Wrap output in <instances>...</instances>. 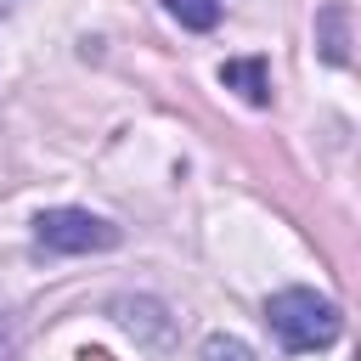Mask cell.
I'll return each instance as SVG.
<instances>
[{
    "label": "cell",
    "instance_id": "6da1fadb",
    "mask_svg": "<svg viewBox=\"0 0 361 361\" xmlns=\"http://www.w3.org/2000/svg\"><path fill=\"white\" fill-rule=\"evenodd\" d=\"M265 327L282 338V350L305 355V350H327L344 333V316L316 288H282V293L265 299Z\"/></svg>",
    "mask_w": 361,
    "mask_h": 361
},
{
    "label": "cell",
    "instance_id": "7a4b0ae2",
    "mask_svg": "<svg viewBox=\"0 0 361 361\" xmlns=\"http://www.w3.org/2000/svg\"><path fill=\"white\" fill-rule=\"evenodd\" d=\"M34 243L51 254H107L124 243V226L90 214V209H39L34 214Z\"/></svg>",
    "mask_w": 361,
    "mask_h": 361
},
{
    "label": "cell",
    "instance_id": "3957f363",
    "mask_svg": "<svg viewBox=\"0 0 361 361\" xmlns=\"http://www.w3.org/2000/svg\"><path fill=\"white\" fill-rule=\"evenodd\" d=\"M113 322H118L135 344H169V333H175L158 299H130V293H124V299H113Z\"/></svg>",
    "mask_w": 361,
    "mask_h": 361
},
{
    "label": "cell",
    "instance_id": "277c9868",
    "mask_svg": "<svg viewBox=\"0 0 361 361\" xmlns=\"http://www.w3.org/2000/svg\"><path fill=\"white\" fill-rule=\"evenodd\" d=\"M220 85L237 90L248 107H271V68H265V56H231V62H220Z\"/></svg>",
    "mask_w": 361,
    "mask_h": 361
},
{
    "label": "cell",
    "instance_id": "5b68a950",
    "mask_svg": "<svg viewBox=\"0 0 361 361\" xmlns=\"http://www.w3.org/2000/svg\"><path fill=\"white\" fill-rule=\"evenodd\" d=\"M316 51H322V62H333V68L350 62V6H344V0H327V6L316 11Z\"/></svg>",
    "mask_w": 361,
    "mask_h": 361
},
{
    "label": "cell",
    "instance_id": "8992f818",
    "mask_svg": "<svg viewBox=\"0 0 361 361\" xmlns=\"http://www.w3.org/2000/svg\"><path fill=\"white\" fill-rule=\"evenodd\" d=\"M164 11H169L180 28H192V34H209V28L220 23V0H164Z\"/></svg>",
    "mask_w": 361,
    "mask_h": 361
},
{
    "label": "cell",
    "instance_id": "52a82bcc",
    "mask_svg": "<svg viewBox=\"0 0 361 361\" xmlns=\"http://www.w3.org/2000/svg\"><path fill=\"white\" fill-rule=\"evenodd\" d=\"M197 361H259V355H254V350H248L243 338H231V333H209V338H203V355H197Z\"/></svg>",
    "mask_w": 361,
    "mask_h": 361
},
{
    "label": "cell",
    "instance_id": "ba28073f",
    "mask_svg": "<svg viewBox=\"0 0 361 361\" xmlns=\"http://www.w3.org/2000/svg\"><path fill=\"white\" fill-rule=\"evenodd\" d=\"M79 361H113V355H107V350H85Z\"/></svg>",
    "mask_w": 361,
    "mask_h": 361
},
{
    "label": "cell",
    "instance_id": "9c48e42d",
    "mask_svg": "<svg viewBox=\"0 0 361 361\" xmlns=\"http://www.w3.org/2000/svg\"><path fill=\"white\" fill-rule=\"evenodd\" d=\"M0 361H6V327H0Z\"/></svg>",
    "mask_w": 361,
    "mask_h": 361
}]
</instances>
